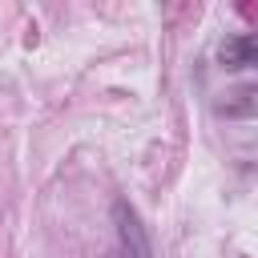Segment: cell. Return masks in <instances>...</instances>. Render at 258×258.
Masks as SVG:
<instances>
[{"mask_svg":"<svg viewBox=\"0 0 258 258\" xmlns=\"http://www.w3.org/2000/svg\"><path fill=\"white\" fill-rule=\"evenodd\" d=\"M218 60H222V69H230V73H238V69H250V64L258 60V40H254L250 32L226 36V40L218 44Z\"/></svg>","mask_w":258,"mask_h":258,"instance_id":"obj_2","label":"cell"},{"mask_svg":"<svg viewBox=\"0 0 258 258\" xmlns=\"http://www.w3.org/2000/svg\"><path fill=\"white\" fill-rule=\"evenodd\" d=\"M105 258H129V254H121V250H117V246H113V250H109V254H105Z\"/></svg>","mask_w":258,"mask_h":258,"instance_id":"obj_4","label":"cell"},{"mask_svg":"<svg viewBox=\"0 0 258 258\" xmlns=\"http://www.w3.org/2000/svg\"><path fill=\"white\" fill-rule=\"evenodd\" d=\"M234 97H238V101H222L218 113H226V117H250V113H254V85L238 89Z\"/></svg>","mask_w":258,"mask_h":258,"instance_id":"obj_3","label":"cell"},{"mask_svg":"<svg viewBox=\"0 0 258 258\" xmlns=\"http://www.w3.org/2000/svg\"><path fill=\"white\" fill-rule=\"evenodd\" d=\"M113 226H117V250H121V254H129V258H153L149 234H145L137 210H133L125 198L113 202Z\"/></svg>","mask_w":258,"mask_h":258,"instance_id":"obj_1","label":"cell"}]
</instances>
